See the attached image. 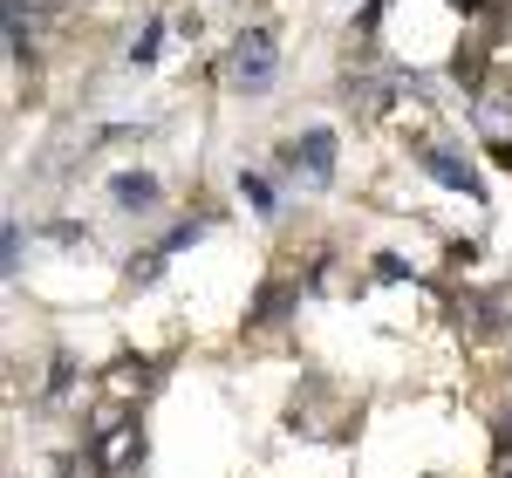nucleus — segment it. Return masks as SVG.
<instances>
[{
	"label": "nucleus",
	"instance_id": "nucleus-13",
	"mask_svg": "<svg viewBox=\"0 0 512 478\" xmlns=\"http://www.w3.org/2000/svg\"><path fill=\"white\" fill-rule=\"evenodd\" d=\"M458 7H465V14H478V7H485V0H458Z\"/></svg>",
	"mask_w": 512,
	"mask_h": 478
},
{
	"label": "nucleus",
	"instance_id": "nucleus-2",
	"mask_svg": "<svg viewBox=\"0 0 512 478\" xmlns=\"http://www.w3.org/2000/svg\"><path fill=\"white\" fill-rule=\"evenodd\" d=\"M287 164L301 171V185H335V130H301L287 144Z\"/></svg>",
	"mask_w": 512,
	"mask_h": 478
},
{
	"label": "nucleus",
	"instance_id": "nucleus-4",
	"mask_svg": "<svg viewBox=\"0 0 512 478\" xmlns=\"http://www.w3.org/2000/svg\"><path fill=\"white\" fill-rule=\"evenodd\" d=\"M424 171H431V178H437V185H444V192H478L472 164L458 158L451 144H431V151H424Z\"/></svg>",
	"mask_w": 512,
	"mask_h": 478
},
{
	"label": "nucleus",
	"instance_id": "nucleus-12",
	"mask_svg": "<svg viewBox=\"0 0 512 478\" xmlns=\"http://www.w3.org/2000/svg\"><path fill=\"white\" fill-rule=\"evenodd\" d=\"M499 164H506V171H512V144H499Z\"/></svg>",
	"mask_w": 512,
	"mask_h": 478
},
{
	"label": "nucleus",
	"instance_id": "nucleus-9",
	"mask_svg": "<svg viewBox=\"0 0 512 478\" xmlns=\"http://www.w3.org/2000/svg\"><path fill=\"white\" fill-rule=\"evenodd\" d=\"M158 41H164V28H158V21H151V28L137 35V48H130V55H137V62H151V55H158Z\"/></svg>",
	"mask_w": 512,
	"mask_h": 478
},
{
	"label": "nucleus",
	"instance_id": "nucleus-6",
	"mask_svg": "<svg viewBox=\"0 0 512 478\" xmlns=\"http://www.w3.org/2000/svg\"><path fill=\"white\" fill-rule=\"evenodd\" d=\"M144 376H151V369H144V362H110V383H117V390H130V383H137V390H144Z\"/></svg>",
	"mask_w": 512,
	"mask_h": 478
},
{
	"label": "nucleus",
	"instance_id": "nucleus-3",
	"mask_svg": "<svg viewBox=\"0 0 512 478\" xmlns=\"http://www.w3.org/2000/svg\"><path fill=\"white\" fill-rule=\"evenodd\" d=\"M103 472L110 478H144V431H137V424L103 431Z\"/></svg>",
	"mask_w": 512,
	"mask_h": 478
},
{
	"label": "nucleus",
	"instance_id": "nucleus-7",
	"mask_svg": "<svg viewBox=\"0 0 512 478\" xmlns=\"http://www.w3.org/2000/svg\"><path fill=\"white\" fill-rule=\"evenodd\" d=\"M280 308H287V287H260V301H253V321L280 315Z\"/></svg>",
	"mask_w": 512,
	"mask_h": 478
},
{
	"label": "nucleus",
	"instance_id": "nucleus-10",
	"mask_svg": "<svg viewBox=\"0 0 512 478\" xmlns=\"http://www.w3.org/2000/svg\"><path fill=\"white\" fill-rule=\"evenodd\" d=\"M192 239H198V219H192V226H178V233L164 239V253H185V246H192Z\"/></svg>",
	"mask_w": 512,
	"mask_h": 478
},
{
	"label": "nucleus",
	"instance_id": "nucleus-1",
	"mask_svg": "<svg viewBox=\"0 0 512 478\" xmlns=\"http://www.w3.org/2000/svg\"><path fill=\"white\" fill-rule=\"evenodd\" d=\"M280 76V28L274 21H253V28H239L233 41V62H226V82H233L239 96H267Z\"/></svg>",
	"mask_w": 512,
	"mask_h": 478
},
{
	"label": "nucleus",
	"instance_id": "nucleus-8",
	"mask_svg": "<svg viewBox=\"0 0 512 478\" xmlns=\"http://www.w3.org/2000/svg\"><path fill=\"white\" fill-rule=\"evenodd\" d=\"M239 185H246V199L260 205V212H274V185H267V178H253V171H246V178H239Z\"/></svg>",
	"mask_w": 512,
	"mask_h": 478
},
{
	"label": "nucleus",
	"instance_id": "nucleus-5",
	"mask_svg": "<svg viewBox=\"0 0 512 478\" xmlns=\"http://www.w3.org/2000/svg\"><path fill=\"white\" fill-rule=\"evenodd\" d=\"M110 199H117L123 212H151V205H158V178H151V171H117V178H110Z\"/></svg>",
	"mask_w": 512,
	"mask_h": 478
},
{
	"label": "nucleus",
	"instance_id": "nucleus-11",
	"mask_svg": "<svg viewBox=\"0 0 512 478\" xmlns=\"http://www.w3.org/2000/svg\"><path fill=\"white\" fill-rule=\"evenodd\" d=\"M403 274H410V267H403L396 253H383V260H376V280H403Z\"/></svg>",
	"mask_w": 512,
	"mask_h": 478
}]
</instances>
